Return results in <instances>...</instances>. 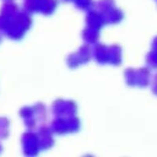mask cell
<instances>
[{"label": "cell", "mask_w": 157, "mask_h": 157, "mask_svg": "<svg viewBox=\"0 0 157 157\" xmlns=\"http://www.w3.org/2000/svg\"><path fill=\"white\" fill-rule=\"evenodd\" d=\"M126 82L130 86H139V87H145L150 83L151 80V74L150 70L146 67L141 69H129L125 72Z\"/></svg>", "instance_id": "obj_1"}, {"label": "cell", "mask_w": 157, "mask_h": 157, "mask_svg": "<svg viewBox=\"0 0 157 157\" xmlns=\"http://www.w3.org/2000/svg\"><path fill=\"white\" fill-rule=\"evenodd\" d=\"M147 65L151 69H157V37L153 39L152 42V47H151V52L147 54Z\"/></svg>", "instance_id": "obj_2"}, {"label": "cell", "mask_w": 157, "mask_h": 157, "mask_svg": "<svg viewBox=\"0 0 157 157\" xmlns=\"http://www.w3.org/2000/svg\"><path fill=\"white\" fill-rule=\"evenodd\" d=\"M151 87H152L153 93L157 94V74H156V75L153 76V78H152V85H151Z\"/></svg>", "instance_id": "obj_3"}, {"label": "cell", "mask_w": 157, "mask_h": 157, "mask_svg": "<svg viewBox=\"0 0 157 157\" xmlns=\"http://www.w3.org/2000/svg\"><path fill=\"white\" fill-rule=\"evenodd\" d=\"M156 2H157V0H156Z\"/></svg>", "instance_id": "obj_4"}]
</instances>
